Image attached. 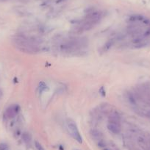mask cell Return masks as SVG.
Listing matches in <instances>:
<instances>
[{"mask_svg":"<svg viewBox=\"0 0 150 150\" xmlns=\"http://www.w3.org/2000/svg\"><path fill=\"white\" fill-rule=\"evenodd\" d=\"M126 99L132 109L138 115L145 118H150V104L137 89L128 91Z\"/></svg>","mask_w":150,"mask_h":150,"instance_id":"cell-1","label":"cell"},{"mask_svg":"<svg viewBox=\"0 0 150 150\" xmlns=\"http://www.w3.org/2000/svg\"><path fill=\"white\" fill-rule=\"evenodd\" d=\"M67 130H68L69 134L72 137L74 140H76L78 143H82V138L79 129L77 126V124L72 121V120H68L67 122Z\"/></svg>","mask_w":150,"mask_h":150,"instance_id":"cell-6","label":"cell"},{"mask_svg":"<svg viewBox=\"0 0 150 150\" xmlns=\"http://www.w3.org/2000/svg\"><path fill=\"white\" fill-rule=\"evenodd\" d=\"M59 50L67 55H76L84 52L88 47V41L85 38L71 37L61 41L57 45Z\"/></svg>","mask_w":150,"mask_h":150,"instance_id":"cell-3","label":"cell"},{"mask_svg":"<svg viewBox=\"0 0 150 150\" xmlns=\"http://www.w3.org/2000/svg\"><path fill=\"white\" fill-rule=\"evenodd\" d=\"M137 90L139 93L143 96V98L146 100V102L150 104V87L148 86H141L138 88Z\"/></svg>","mask_w":150,"mask_h":150,"instance_id":"cell-8","label":"cell"},{"mask_svg":"<svg viewBox=\"0 0 150 150\" xmlns=\"http://www.w3.org/2000/svg\"><path fill=\"white\" fill-rule=\"evenodd\" d=\"M104 14L99 10H92L89 12L81 21L77 23L71 29L72 34H82L85 32L94 28L102 19Z\"/></svg>","mask_w":150,"mask_h":150,"instance_id":"cell-4","label":"cell"},{"mask_svg":"<svg viewBox=\"0 0 150 150\" xmlns=\"http://www.w3.org/2000/svg\"><path fill=\"white\" fill-rule=\"evenodd\" d=\"M22 138H23V140L26 143H29L30 141H31V136L27 133V132H24L22 136Z\"/></svg>","mask_w":150,"mask_h":150,"instance_id":"cell-11","label":"cell"},{"mask_svg":"<svg viewBox=\"0 0 150 150\" xmlns=\"http://www.w3.org/2000/svg\"><path fill=\"white\" fill-rule=\"evenodd\" d=\"M7 148V145L5 143H2L0 144V150H5Z\"/></svg>","mask_w":150,"mask_h":150,"instance_id":"cell-13","label":"cell"},{"mask_svg":"<svg viewBox=\"0 0 150 150\" xmlns=\"http://www.w3.org/2000/svg\"><path fill=\"white\" fill-rule=\"evenodd\" d=\"M35 146L37 150H45L44 148L42 146V145H41V143H39V142H38V141H35Z\"/></svg>","mask_w":150,"mask_h":150,"instance_id":"cell-12","label":"cell"},{"mask_svg":"<svg viewBox=\"0 0 150 150\" xmlns=\"http://www.w3.org/2000/svg\"><path fill=\"white\" fill-rule=\"evenodd\" d=\"M91 136L92 137V138L96 141V142L102 140L104 138V136H103L102 132L101 131L98 130H92L91 131Z\"/></svg>","mask_w":150,"mask_h":150,"instance_id":"cell-9","label":"cell"},{"mask_svg":"<svg viewBox=\"0 0 150 150\" xmlns=\"http://www.w3.org/2000/svg\"><path fill=\"white\" fill-rule=\"evenodd\" d=\"M14 46L21 52L27 54H38L42 49L41 43L37 38L26 35H17L13 39Z\"/></svg>","mask_w":150,"mask_h":150,"instance_id":"cell-2","label":"cell"},{"mask_svg":"<svg viewBox=\"0 0 150 150\" xmlns=\"http://www.w3.org/2000/svg\"><path fill=\"white\" fill-rule=\"evenodd\" d=\"M102 150H120L115 143L113 142H108L106 141V143L104 144V146L102 148Z\"/></svg>","mask_w":150,"mask_h":150,"instance_id":"cell-10","label":"cell"},{"mask_svg":"<svg viewBox=\"0 0 150 150\" xmlns=\"http://www.w3.org/2000/svg\"><path fill=\"white\" fill-rule=\"evenodd\" d=\"M2 91H0V98L2 97Z\"/></svg>","mask_w":150,"mask_h":150,"instance_id":"cell-14","label":"cell"},{"mask_svg":"<svg viewBox=\"0 0 150 150\" xmlns=\"http://www.w3.org/2000/svg\"><path fill=\"white\" fill-rule=\"evenodd\" d=\"M107 127L113 134H119L122 131L121 116L116 110H111L108 113Z\"/></svg>","mask_w":150,"mask_h":150,"instance_id":"cell-5","label":"cell"},{"mask_svg":"<svg viewBox=\"0 0 150 150\" xmlns=\"http://www.w3.org/2000/svg\"><path fill=\"white\" fill-rule=\"evenodd\" d=\"M20 111V107L18 104H13L8 107L5 112V118L7 119H12L18 115Z\"/></svg>","mask_w":150,"mask_h":150,"instance_id":"cell-7","label":"cell"}]
</instances>
